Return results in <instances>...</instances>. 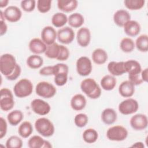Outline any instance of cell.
<instances>
[{"label":"cell","mask_w":148,"mask_h":148,"mask_svg":"<svg viewBox=\"0 0 148 148\" xmlns=\"http://www.w3.org/2000/svg\"><path fill=\"white\" fill-rule=\"evenodd\" d=\"M108 70L111 75L118 76L125 73L124 61H110L108 64Z\"/></svg>","instance_id":"cell-21"},{"label":"cell","mask_w":148,"mask_h":148,"mask_svg":"<svg viewBox=\"0 0 148 148\" xmlns=\"http://www.w3.org/2000/svg\"><path fill=\"white\" fill-rule=\"evenodd\" d=\"M139 108V104L138 101L131 98H128L119 105V111L122 114L129 115L135 113L137 112Z\"/></svg>","instance_id":"cell-8"},{"label":"cell","mask_w":148,"mask_h":148,"mask_svg":"<svg viewBox=\"0 0 148 148\" xmlns=\"http://www.w3.org/2000/svg\"><path fill=\"white\" fill-rule=\"evenodd\" d=\"M135 46L139 51L147 52L148 50V36L146 34L139 36L135 40Z\"/></svg>","instance_id":"cell-33"},{"label":"cell","mask_w":148,"mask_h":148,"mask_svg":"<svg viewBox=\"0 0 148 148\" xmlns=\"http://www.w3.org/2000/svg\"><path fill=\"white\" fill-rule=\"evenodd\" d=\"M8 125L6 120L2 117L0 118V139H2L6 134Z\"/></svg>","instance_id":"cell-45"},{"label":"cell","mask_w":148,"mask_h":148,"mask_svg":"<svg viewBox=\"0 0 148 148\" xmlns=\"http://www.w3.org/2000/svg\"><path fill=\"white\" fill-rule=\"evenodd\" d=\"M131 127L136 131H142L146 129L148 125L147 117L142 113L132 116L130 121Z\"/></svg>","instance_id":"cell-11"},{"label":"cell","mask_w":148,"mask_h":148,"mask_svg":"<svg viewBox=\"0 0 148 148\" xmlns=\"http://www.w3.org/2000/svg\"><path fill=\"white\" fill-rule=\"evenodd\" d=\"M125 6L131 10H136L142 9L145 3V0H125Z\"/></svg>","instance_id":"cell-37"},{"label":"cell","mask_w":148,"mask_h":148,"mask_svg":"<svg viewBox=\"0 0 148 148\" xmlns=\"http://www.w3.org/2000/svg\"><path fill=\"white\" fill-rule=\"evenodd\" d=\"M68 74L66 72H59L54 76V81L58 86H62L65 85L68 80Z\"/></svg>","instance_id":"cell-41"},{"label":"cell","mask_w":148,"mask_h":148,"mask_svg":"<svg viewBox=\"0 0 148 148\" xmlns=\"http://www.w3.org/2000/svg\"><path fill=\"white\" fill-rule=\"evenodd\" d=\"M29 50L35 54H39L45 53L47 45L39 38H33L31 39L28 44Z\"/></svg>","instance_id":"cell-16"},{"label":"cell","mask_w":148,"mask_h":148,"mask_svg":"<svg viewBox=\"0 0 148 148\" xmlns=\"http://www.w3.org/2000/svg\"><path fill=\"white\" fill-rule=\"evenodd\" d=\"M26 63L27 66L30 68L36 69L42 66L43 63V60L38 54H33L27 58Z\"/></svg>","instance_id":"cell-30"},{"label":"cell","mask_w":148,"mask_h":148,"mask_svg":"<svg viewBox=\"0 0 148 148\" xmlns=\"http://www.w3.org/2000/svg\"><path fill=\"white\" fill-rule=\"evenodd\" d=\"M41 39L46 45H50L55 42L57 38V34L56 29L51 26L45 27L41 32Z\"/></svg>","instance_id":"cell-14"},{"label":"cell","mask_w":148,"mask_h":148,"mask_svg":"<svg viewBox=\"0 0 148 148\" xmlns=\"http://www.w3.org/2000/svg\"><path fill=\"white\" fill-rule=\"evenodd\" d=\"M135 86L130 80L123 82L119 87V94L124 98L131 97L135 92Z\"/></svg>","instance_id":"cell-20"},{"label":"cell","mask_w":148,"mask_h":148,"mask_svg":"<svg viewBox=\"0 0 148 148\" xmlns=\"http://www.w3.org/2000/svg\"><path fill=\"white\" fill-rule=\"evenodd\" d=\"M120 47L121 50L124 53H131L135 49V43L134 40L130 38H124L121 39Z\"/></svg>","instance_id":"cell-35"},{"label":"cell","mask_w":148,"mask_h":148,"mask_svg":"<svg viewBox=\"0 0 148 148\" xmlns=\"http://www.w3.org/2000/svg\"><path fill=\"white\" fill-rule=\"evenodd\" d=\"M88 121V118L87 114L84 113L77 114L74 118L75 124L79 128L84 127L86 125Z\"/></svg>","instance_id":"cell-40"},{"label":"cell","mask_w":148,"mask_h":148,"mask_svg":"<svg viewBox=\"0 0 148 148\" xmlns=\"http://www.w3.org/2000/svg\"><path fill=\"white\" fill-rule=\"evenodd\" d=\"M21 72V68L20 65L17 64L16 68H15L14 70L13 71V72H12V73L9 76H6V78L9 80H11V81L17 79L20 76Z\"/></svg>","instance_id":"cell-44"},{"label":"cell","mask_w":148,"mask_h":148,"mask_svg":"<svg viewBox=\"0 0 148 148\" xmlns=\"http://www.w3.org/2000/svg\"><path fill=\"white\" fill-rule=\"evenodd\" d=\"M23 113L20 110H14L10 112L7 116V120L9 123L13 126L18 125L23 120Z\"/></svg>","instance_id":"cell-28"},{"label":"cell","mask_w":148,"mask_h":148,"mask_svg":"<svg viewBox=\"0 0 148 148\" xmlns=\"http://www.w3.org/2000/svg\"><path fill=\"white\" fill-rule=\"evenodd\" d=\"M8 29V26L5 22V21L1 20V31H0V35L2 36L6 34Z\"/></svg>","instance_id":"cell-47"},{"label":"cell","mask_w":148,"mask_h":148,"mask_svg":"<svg viewBox=\"0 0 148 148\" xmlns=\"http://www.w3.org/2000/svg\"><path fill=\"white\" fill-rule=\"evenodd\" d=\"M39 74L43 76L53 75V66H46L39 71Z\"/></svg>","instance_id":"cell-46"},{"label":"cell","mask_w":148,"mask_h":148,"mask_svg":"<svg viewBox=\"0 0 148 148\" xmlns=\"http://www.w3.org/2000/svg\"><path fill=\"white\" fill-rule=\"evenodd\" d=\"M34 125L36 131L44 137H50L54 133V124L49 119L46 117L38 119L35 121Z\"/></svg>","instance_id":"cell-2"},{"label":"cell","mask_w":148,"mask_h":148,"mask_svg":"<svg viewBox=\"0 0 148 148\" xmlns=\"http://www.w3.org/2000/svg\"><path fill=\"white\" fill-rule=\"evenodd\" d=\"M78 6L76 0H58L57 7L63 12L69 13L75 10Z\"/></svg>","instance_id":"cell-22"},{"label":"cell","mask_w":148,"mask_h":148,"mask_svg":"<svg viewBox=\"0 0 148 148\" xmlns=\"http://www.w3.org/2000/svg\"><path fill=\"white\" fill-rule=\"evenodd\" d=\"M106 136L109 140L112 141H123L128 136V131L123 126L114 125L108 130Z\"/></svg>","instance_id":"cell-7"},{"label":"cell","mask_w":148,"mask_h":148,"mask_svg":"<svg viewBox=\"0 0 148 148\" xmlns=\"http://www.w3.org/2000/svg\"><path fill=\"white\" fill-rule=\"evenodd\" d=\"M45 140L39 135H34L29 139L28 146L29 148H43Z\"/></svg>","instance_id":"cell-36"},{"label":"cell","mask_w":148,"mask_h":148,"mask_svg":"<svg viewBox=\"0 0 148 148\" xmlns=\"http://www.w3.org/2000/svg\"><path fill=\"white\" fill-rule=\"evenodd\" d=\"M67 22L68 17L64 13H56L53 15L51 17V23L54 27L57 28H61L64 27Z\"/></svg>","instance_id":"cell-29"},{"label":"cell","mask_w":148,"mask_h":148,"mask_svg":"<svg viewBox=\"0 0 148 148\" xmlns=\"http://www.w3.org/2000/svg\"><path fill=\"white\" fill-rule=\"evenodd\" d=\"M84 141L87 143H93L95 142L98 138L97 131L93 128L86 130L82 135Z\"/></svg>","instance_id":"cell-34"},{"label":"cell","mask_w":148,"mask_h":148,"mask_svg":"<svg viewBox=\"0 0 148 148\" xmlns=\"http://www.w3.org/2000/svg\"><path fill=\"white\" fill-rule=\"evenodd\" d=\"M36 94L44 98H50L53 97L56 94V88L47 82H39L35 87Z\"/></svg>","instance_id":"cell-5"},{"label":"cell","mask_w":148,"mask_h":148,"mask_svg":"<svg viewBox=\"0 0 148 148\" xmlns=\"http://www.w3.org/2000/svg\"><path fill=\"white\" fill-rule=\"evenodd\" d=\"M60 50V45L54 42L50 45H47V48L45 52V54L49 58L57 59L59 55Z\"/></svg>","instance_id":"cell-32"},{"label":"cell","mask_w":148,"mask_h":148,"mask_svg":"<svg viewBox=\"0 0 148 148\" xmlns=\"http://www.w3.org/2000/svg\"><path fill=\"white\" fill-rule=\"evenodd\" d=\"M51 0H38L37 1V9L42 13L48 12L51 8Z\"/></svg>","instance_id":"cell-39"},{"label":"cell","mask_w":148,"mask_h":148,"mask_svg":"<svg viewBox=\"0 0 148 148\" xmlns=\"http://www.w3.org/2000/svg\"><path fill=\"white\" fill-rule=\"evenodd\" d=\"M87 103V101L84 96L81 94H75L71 100V108L76 111L83 110Z\"/></svg>","instance_id":"cell-23"},{"label":"cell","mask_w":148,"mask_h":148,"mask_svg":"<svg viewBox=\"0 0 148 148\" xmlns=\"http://www.w3.org/2000/svg\"><path fill=\"white\" fill-rule=\"evenodd\" d=\"M130 20L131 15L129 12L126 10L119 9L114 13V23L119 27H123L124 25Z\"/></svg>","instance_id":"cell-17"},{"label":"cell","mask_w":148,"mask_h":148,"mask_svg":"<svg viewBox=\"0 0 148 148\" xmlns=\"http://www.w3.org/2000/svg\"><path fill=\"white\" fill-rule=\"evenodd\" d=\"M22 146V139L16 135L11 136L6 142V147L7 148H21Z\"/></svg>","instance_id":"cell-38"},{"label":"cell","mask_w":148,"mask_h":148,"mask_svg":"<svg viewBox=\"0 0 148 148\" xmlns=\"http://www.w3.org/2000/svg\"><path fill=\"white\" fill-rule=\"evenodd\" d=\"M124 31L129 36H136L140 31V25L135 20H129L123 26Z\"/></svg>","instance_id":"cell-19"},{"label":"cell","mask_w":148,"mask_h":148,"mask_svg":"<svg viewBox=\"0 0 148 148\" xmlns=\"http://www.w3.org/2000/svg\"><path fill=\"white\" fill-rule=\"evenodd\" d=\"M32 125L30 122L28 121L23 122L19 125L18 128V133L19 135L23 138H27L29 137L32 134Z\"/></svg>","instance_id":"cell-31"},{"label":"cell","mask_w":148,"mask_h":148,"mask_svg":"<svg viewBox=\"0 0 148 148\" xmlns=\"http://www.w3.org/2000/svg\"><path fill=\"white\" fill-rule=\"evenodd\" d=\"M3 14L5 19L11 23H15L20 20L22 16V12L17 6H9L5 9Z\"/></svg>","instance_id":"cell-13"},{"label":"cell","mask_w":148,"mask_h":148,"mask_svg":"<svg viewBox=\"0 0 148 148\" xmlns=\"http://www.w3.org/2000/svg\"><path fill=\"white\" fill-rule=\"evenodd\" d=\"M140 75H141V77H142L143 82H147V80H148V79H147L148 78V69L145 68V69L142 71Z\"/></svg>","instance_id":"cell-48"},{"label":"cell","mask_w":148,"mask_h":148,"mask_svg":"<svg viewBox=\"0 0 148 148\" xmlns=\"http://www.w3.org/2000/svg\"><path fill=\"white\" fill-rule=\"evenodd\" d=\"M81 90L91 99H97L101 95V88L92 78L85 79L80 83Z\"/></svg>","instance_id":"cell-1"},{"label":"cell","mask_w":148,"mask_h":148,"mask_svg":"<svg viewBox=\"0 0 148 148\" xmlns=\"http://www.w3.org/2000/svg\"><path fill=\"white\" fill-rule=\"evenodd\" d=\"M116 83V79L114 76L111 75H106L104 76L100 82L101 87L106 91L112 90L115 87Z\"/></svg>","instance_id":"cell-26"},{"label":"cell","mask_w":148,"mask_h":148,"mask_svg":"<svg viewBox=\"0 0 148 148\" xmlns=\"http://www.w3.org/2000/svg\"><path fill=\"white\" fill-rule=\"evenodd\" d=\"M33 91V84L28 79L24 78L18 80L14 86L13 92L14 95L20 98H25L30 95Z\"/></svg>","instance_id":"cell-3"},{"label":"cell","mask_w":148,"mask_h":148,"mask_svg":"<svg viewBox=\"0 0 148 148\" xmlns=\"http://www.w3.org/2000/svg\"><path fill=\"white\" fill-rule=\"evenodd\" d=\"M21 7L24 11L27 12H32L36 6V1L35 0H24L21 2Z\"/></svg>","instance_id":"cell-42"},{"label":"cell","mask_w":148,"mask_h":148,"mask_svg":"<svg viewBox=\"0 0 148 148\" xmlns=\"http://www.w3.org/2000/svg\"><path fill=\"white\" fill-rule=\"evenodd\" d=\"M131 147H137V148H138V147L143 148V147H145V146H144V144L142 142H137L134 143L131 146Z\"/></svg>","instance_id":"cell-49"},{"label":"cell","mask_w":148,"mask_h":148,"mask_svg":"<svg viewBox=\"0 0 148 148\" xmlns=\"http://www.w3.org/2000/svg\"><path fill=\"white\" fill-rule=\"evenodd\" d=\"M92 60L94 63L98 65H102L106 62L108 56L106 51L101 48L95 49L91 55Z\"/></svg>","instance_id":"cell-25"},{"label":"cell","mask_w":148,"mask_h":148,"mask_svg":"<svg viewBox=\"0 0 148 148\" xmlns=\"http://www.w3.org/2000/svg\"><path fill=\"white\" fill-rule=\"evenodd\" d=\"M9 3L8 0H1L0 1V8L6 7Z\"/></svg>","instance_id":"cell-50"},{"label":"cell","mask_w":148,"mask_h":148,"mask_svg":"<svg viewBox=\"0 0 148 148\" xmlns=\"http://www.w3.org/2000/svg\"><path fill=\"white\" fill-rule=\"evenodd\" d=\"M17 65L16 58L11 54L6 53L0 57V71L5 77L12 73Z\"/></svg>","instance_id":"cell-4"},{"label":"cell","mask_w":148,"mask_h":148,"mask_svg":"<svg viewBox=\"0 0 148 148\" xmlns=\"http://www.w3.org/2000/svg\"><path fill=\"white\" fill-rule=\"evenodd\" d=\"M125 73H128V76L139 75L142 72L140 63L134 60H130L124 62Z\"/></svg>","instance_id":"cell-18"},{"label":"cell","mask_w":148,"mask_h":148,"mask_svg":"<svg viewBox=\"0 0 148 148\" xmlns=\"http://www.w3.org/2000/svg\"><path fill=\"white\" fill-rule=\"evenodd\" d=\"M0 108L5 112L10 110L14 105V100L12 91L7 88L0 90Z\"/></svg>","instance_id":"cell-6"},{"label":"cell","mask_w":148,"mask_h":148,"mask_svg":"<svg viewBox=\"0 0 148 148\" xmlns=\"http://www.w3.org/2000/svg\"><path fill=\"white\" fill-rule=\"evenodd\" d=\"M84 22V17L79 13H72L68 17V23L69 25L71 27L75 28H77L82 27Z\"/></svg>","instance_id":"cell-27"},{"label":"cell","mask_w":148,"mask_h":148,"mask_svg":"<svg viewBox=\"0 0 148 148\" xmlns=\"http://www.w3.org/2000/svg\"><path fill=\"white\" fill-rule=\"evenodd\" d=\"M76 66L77 73L82 76L89 75L92 69L91 61L86 56H82L79 58L76 61Z\"/></svg>","instance_id":"cell-9"},{"label":"cell","mask_w":148,"mask_h":148,"mask_svg":"<svg viewBox=\"0 0 148 148\" xmlns=\"http://www.w3.org/2000/svg\"><path fill=\"white\" fill-rule=\"evenodd\" d=\"M76 39L77 43L81 47H86L88 46L91 41V32L86 27L80 28L77 32Z\"/></svg>","instance_id":"cell-15"},{"label":"cell","mask_w":148,"mask_h":148,"mask_svg":"<svg viewBox=\"0 0 148 148\" xmlns=\"http://www.w3.org/2000/svg\"><path fill=\"white\" fill-rule=\"evenodd\" d=\"M69 54L70 53L68 49L64 45H60V50L57 60L59 61H66L68 59Z\"/></svg>","instance_id":"cell-43"},{"label":"cell","mask_w":148,"mask_h":148,"mask_svg":"<svg viewBox=\"0 0 148 148\" xmlns=\"http://www.w3.org/2000/svg\"><path fill=\"white\" fill-rule=\"evenodd\" d=\"M31 108L35 113L40 116L47 114L51 109L50 105L47 102L38 98L31 101Z\"/></svg>","instance_id":"cell-10"},{"label":"cell","mask_w":148,"mask_h":148,"mask_svg":"<svg viewBox=\"0 0 148 148\" xmlns=\"http://www.w3.org/2000/svg\"><path fill=\"white\" fill-rule=\"evenodd\" d=\"M58 41L64 45H68L73 42L75 38V32L72 28L69 27H64L57 32Z\"/></svg>","instance_id":"cell-12"},{"label":"cell","mask_w":148,"mask_h":148,"mask_svg":"<svg viewBox=\"0 0 148 148\" xmlns=\"http://www.w3.org/2000/svg\"><path fill=\"white\" fill-rule=\"evenodd\" d=\"M117 115L116 112L112 108L105 109L101 114V120L107 125L113 124L117 120Z\"/></svg>","instance_id":"cell-24"}]
</instances>
